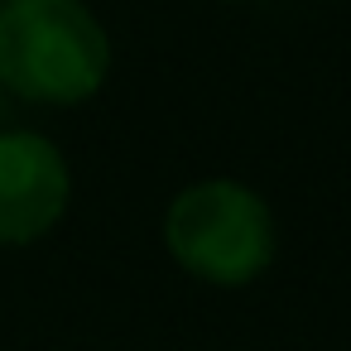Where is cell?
Returning <instances> with one entry per match:
<instances>
[{
	"instance_id": "6da1fadb",
	"label": "cell",
	"mask_w": 351,
	"mask_h": 351,
	"mask_svg": "<svg viewBox=\"0 0 351 351\" xmlns=\"http://www.w3.org/2000/svg\"><path fill=\"white\" fill-rule=\"evenodd\" d=\"M111 68L106 29L82 0H5L0 5V87L25 101H87Z\"/></svg>"
},
{
	"instance_id": "7a4b0ae2",
	"label": "cell",
	"mask_w": 351,
	"mask_h": 351,
	"mask_svg": "<svg viewBox=\"0 0 351 351\" xmlns=\"http://www.w3.org/2000/svg\"><path fill=\"white\" fill-rule=\"evenodd\" d=\"M164 241L193 279L241 289L274 260V217L245 183L207 178L169 202Z\"/></svg>"
},
{
	"instance_id": "3957f363",
	"label": "cell",
	"mask_w": 351,
	"mask_h": 351,
	"mask_svg": "<svg viewBox=\"0 0 351 351\" xmlns=\"http://www.w3.org/2000/svg\"><path fill=\"white\" fill-rule=\"evenodd\" d=\"M73 178L53 140L34 130L0 135V245L39 241L68 207Z\"/></svg>"
}]
</instances>
